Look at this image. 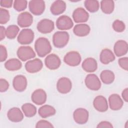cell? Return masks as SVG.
Here are the masks:
<instances>
[{"mask_svg": "<svg viewBox=\"0 0 128 128\" xmlns=\"http://www.w3.org/2000/svg\"><path fill=\"white\" fill-rule=\"evenodd\" d=\"M36 52L40 57H44L51 52L52 48L48 38L44 37L38 38L34 44Z\"/></svg>", "mask_w": 128, "mask_h": 128, "instance_id": "6da1fadb", "label": "cell"}, {"mask_svg": "<svg viewBox=\"0 0 128 128\" xmlns=\"http://www.w3.org/2000/svg\"><path fill=\"white\" fill-rule=\"evenodd\" d=\"M34 39V32L30 28L22 29L18 34L17 40L21 44H31Z\"/></svg>", "mask_w": 128, "mask_h": 128, "instance_id": "3957f363", "label": "cell"}, {"mask_svg": "<svg viewBox=\"0 0 128 128\" xmlns=\"http://www.w3.org/2000/svg\"><path fill=\"white\" fill-rule=\"evenodd\" d=\"M56 88L60 93L62 94L68 93L72 88V82L68 78L62 77L58 80L56 84Z\"/></svg>", "mask_w": 128, "mask_h": 128, "instance_id": "9c48e42d", "label": "cell"}, {"mask_svg": "<svg viewBox=\"0 0 128 128\" xmlns=\"http://www.w3.org/2000/svg\"><path fill=\"white\" fill-rule=\"evenodd\" d=\"M37 30L42 34H48L52 32L54 28L53 21L44 18L40 20L37 24Z\"/></svg>", "mask_w": 128, "mask_h": 128, "instance_id": "30bf717a", "label": "cell"}, {"mask_svg": "<svg viewBox=\"0 0 128 128\" xmlns=\"http://www.w3.org/2000/svg\"><path fill=\"white\" fill-rule=\"evenodd\" d=\"M93 105L95 109L100 112H105L108 110V101L102 96H96L94 100Z\"/></svg>", "mask_w": 128, "mask_h": 128, "instance_id": "ac0fdd59", "label": "cell"}, {"mask_svg": "<svg viewBox=\"0 0 128 128\" xmlns=\"http://www.w3.org/2000/svg\"><path fill=\"white\" fill-rule=\"evenodd\" d=\"M28 2L26 0H16L14 1V8L18 12L24 10L27 7Z\"/></svg>", "mask_w": 128, "mask_h": 128, "instance_id": "d6a6232c", "label": "cell"}, {"mask_svg": "<svg viewBox=\"0 0 128 128\" xmlns=\"http://www.w3.org/2000/svg\"><path fill=\"white\" fill-rule=\"evenodd\" d=\"M0 62H2L6 60L8 57L7 50L6 47L4 46H2V44L0 46Z\"/></svg>", "mask_w": 128, "mask_h": 128, "instance_id": "f35d334b", "label": "cell"}, {"mask_svg": "<svg viewBox=\"0 0 128 128\" xmlns=\"http://www.w3.org/2000/svg\"><path fill=\"white\" fill-rule=\"evenodd\" d=\"M6 36V29L4 27L1 26H0V40H2Z\"/></svg>", "mask_w": 128, "mask_h": 128, "instance_id": "b9f144b4", "label": "cell"}, {"mask_svg": "<svg viewBox=\"0 0 128 128\" xmlns=\"http://www.w3.org/2000/svg\"><path fill=\"white\" fill-rule=\"evenodd\" d=\"M44 64L46 68L51 70L58 69L60 66L61 60L58 56L54 54H52L46 58Z\"/></svg>", "mask_w": 128, "mask_h": 128, "instance_id": "8fae6325", "label": "cell"}, {"mask_svg": "<svg viewBox=\"0 0 128 128\" xmlns=\"http://www.w3.org/2000/svg\"><path fill=\"white\" fill-rule=\"evenodd\" d=\"M115 60V56L112 51L108 48H104L100 52V62L107 64L113 62Z\"/></svg>", "mask_w": 128, "mask_h": 128, "instance_id": "d4e9b609", "label": "cell"}, {"mask_svg": "<svg viewBox=\"0 0 128 128\" xmlns=\"http://www.w3.org/2000/svg\"><path fill=\"white\" fill-rule=\"evenodd\" d=\"M84 4L86 9L90 12H96L100 8L99 2L96 0H86Z\"/></svg>", "mask_w": 128, "mask_h": 128, "instance_id": "4dcf8cb0", "label": "cell"}, {"mask_svg": "<svg viewBox=\"0 0 128 128\" xmlns=\"http://www.w3.org/2000/svg\"><path fill=\"white\" fill-rule=\"evenodd\" d=\"M128 50V43L124 40H118L114 44V50L116 56L120 57L125 55Z\"/></svg>", "mask_w": 128, "mask_h": 128, "instance_id": "ffe728a7", "label": "cell"}, {"mask_svg": "<svg viewBox=\"0 0 128 128\" xmlns=\"http://www.w3.org/2000/svg\"><path fill=\"white\" fill-rule=\"evenodd\" d=\"M26 78L23 75H17L13 80L12 85L14 89L18 92L24 91L27 86Z\"/></svg>", "mask_w": 128, "mask_h": 128, "instance_id": "5bb4252c", "label": "cell"}, {"mask_svg": "<svg viewBox=\"0 0 128 128\" xmlns=\"http://www.w3.org/2000/svg\"><path fill=\"white\" fill-rule=\"evenodd\" d=\"M88 112L84 108H78L74 111L73 114V118L74 122L80 124H83L86 123L88 121Z\"/></svg>", "mask_w": 128, "mask_h": 128, "instance_id": "ba28073f", "label": "cell"}, {"mask_svg": "<svg viewBox=\"0 0 128 128\" xmlns=\"http://www.w3.org/2000/svg\"><path fill=\"white\" fill-rule=\"evenodd\" d=\"M36 128H54L52 124L46 120H40L37 122L36 125Z\"/></svg>", "mask_w": 128, "mask_h": 128, "instance_id": "d590c367", "label": "cell"}, {"mask_svg": "<svg viewBox=\"0 0 128 128\" xmlns=\"http://www.w3.org/2000/svg\"><path fill=\"white\" fill-rule=\"evenodd\" d=\"M12 0H0V5L1 6L6 8H10L12 5Z\"/></svg>", "mask_w": 128, "mask_h": 128, "instance_id": "ab89813d", "label": "cell"}, {"mask_svg": "<svg viewBox=\"0 0 128 128\" xmlns=\"http://www.w3.org/2000/svg\"><path fill=\"white\" fill-rule=\"evenodd\" d=\"M38 112L42 118H46L55 114L56 110L52 106L45 104L38 109Z\"/></svg>", "mask_w": 128, "mask_h": 128, "instance_id": "484cf974", "label": "cell"}, {"mask_svg": "<svg viewBox=\"0 0 128 128\" xmlns=\"http://www.w3.org/2000/svg\"><path fill=\"white\" fill-rule=\"evenodd\" d=\"M109 106L111 110H118L123 106L124 102L120 96L116 94H111L108 98Z\"/></svg>", "mask_w": 128, "mask_h": 128, "instance_id": "d6986e66", "label": "cell"}, {"mask_svg": "<svg viewBox=\"0 0 128 128\" xmlns=\"http://www.w3.org/2000/svg\"><path fill=\"white\" fill-rule=\"evenodd\" d=\"M86 86L92 90H98L101 87V82L98 76L94 74H88L84 80Z\"/></svg>", "mask_w": 128, "mask_h": 128, "instance_id": "8992f818", "label": "cell"}, {"mask_svg": "<svg viewBox=\"0 0 128 128\" xmlns=\"http://www.w3.org/2000/svg\"><path fill=\"white\" fill-rule=\"evenodd\" d=\"M114 3L112 0H102L100 2V8L102 12L106 14L112 13L114 10Z\"/></svg>", "mask_w": 128, "mask_h": 128, "instance_id": "f1b7e54d", "label": "cell"}, {"mask_svg": "<svg viewBox=\"0 0 128 128\" xmlns=\"http://www.w3.org/2000/svg\"><path fill=\"white\" fill-rule=\"evenodd\" d=\"M46 94L42 89H37L32 94L31 99L32 102L37 105H42L46 100Z\"/></svg>", "mask_w": 128, "mask_h": 128, "instance_id": "e0dca14e", "label": "cell"}, {"mask_svg": "<svg viewBox=\"0 0 128 128\" xmlns=\"http://www.w3.org/2000/svg\"><path fill=\"white\" fill-rule=\"evenodd\" d=\"M30 12L36 16L42 14L45 10V2L42 0H32L28 2Z\"/></svg>", "mask_w": 128, "mask_h": 128, "instance_id": "52a82bcc", "label": "cell"}, {"mask_svg": "<svg viewBox=\"0 0 128 128\" xmlns=\"http://www.w3.org/2000/svg\"><path fill=\"white\" fill-rule=\"evenodd\" d=\"M22 110L24 116L28 118L34 116L36 113V108L30 103L24 104L22 106Z\"/></svg>", "mask_w": 128, "mask_h": 128, "instance_id": "f546056e", "label": "cell"}, {"mask_svg": "<svg viewBox=\"0 0 128 128\" xmlns=\"http://www.w3.org/2000/svg\"><path fill=\"white\" fill-rule=\"evenodd\" d=\"M113 29L118 32H122L126 28V26L124 23L119 20H115L112 24Z\"/></svg>", "mask_w": 128, "mask_h": 128, "instance_id": "e575fe53", "label": "cell"}, {"mask_svg": "<svg viewBox=\"0 0 128 128\" xmlns=\"http://www.w3.org/2000/svg\"><path fill=\"white\" fill-rule=\"evenodd\" d=\"M74 26L72 18L65 15H62L58 18L56 21V28L60 30H70Z\"/></svg>", "mask_w": 128, "mask_h": 128, "instance_id": "7c38bea8", "label": "cell"}, {"mask_svg": "<svg viewBox=\"0 0 128 128\" xmlns=\"http://www.w3.org/2000/svg\"><path fill=\"white\" fill-rule=\"evenodd\" d=\"M72 18L76 23L85 22L88 21L89 18V14L82 8H76L72 13Z\"/></svg>", "mask_w": 128, "mask_h": 128, "instance_id": "2e32d148", "label": "cell"}, {"mask_svg": "<svg viewBox=\"0 0 128 128\" xmlns=\"http://www.w3.org/2000/svg\"><path fill=\"white\" fill-rule=\"evenodd\" d=\"M17 56L20 60L25 62L35 57L36 54L33 49L29 46H21L17 50Z\"/></svg>", "mask_w": 128, "mask_h": 128, "instance_id": "277c9868", "label": "cell"}, {"mask_svg": "<svg viewBox=\"0 0 128 128\" xmlns=\"http://www.w3.org/2000/svg\"><path fill=\"white\" fill-rule=\"evenodd\" d=\"M22 66V64L21 62L16 58L9 59L4 64L5 68L10 71L18 70L20 69Z\"/></svg>", "mask_w": 128, "mask_h": 128, "instance_id": "4316f807", "label": "cell"}, {"mask_svg": "<svg viewBox=\"0 0 128 128\" xmlns=\"http://www.w3.org/2000/svg\"><path fill=\"white\" fill-rule=\"evenodd\" d=\"M80 54L76 51L68 52L64 58V62L68 65L76 66L79 65L81 62Z\"/></svg>", "mask_w": 128, "mask_h": 128, "instance_id": "5b68a950", "label": "cell"}, {"mask_svg": "<svg viewBox=\"0 0 128 128\" xmlns=\"http://www.w3.org/2000/svg\"><path fill=\"white\" fill-rule=\"evenodd\" d=\"M100 78L103 83L106 84H109L113 82L115 78V76L112 71L106 70L101 72Z\"/></svg>", "mask_w": 128, "mask_h": 128, "instance_id": "83f0119b", "label": "cell"}, {"mask_svg": "<svg viewBox=\"0 0 128 128\" xmlns=\"http://www.w3.org/2000/svg\"><path fill=\"white\" fill-rule=\"evenodd\" d=\"M98 128H112L113 126L112 124L107 121H102L100 122L96 126Z\"/></svg>", "mask_w": 128, "mask_h": 128, "instance_id": "60d3db41", "label": "cell"}, {"mask_svg": "<svg viewBox=\"0 0 128 128\" xmlns=\"http://www.w3.org/2000/svg\"><path fill=\"white\" fill-rule=\"evenodd\" d=\"M66 9V2L61 0L54 1L51 5L50 10L54 15H59L63 13Z\"/></svg>", "mask_w": 128, "mask_h": 128, "instance_id": "603a6c76", "label": "cell"}, {"mask_svg": "<svg viewBox=\"0 0 128 128\" xmlns=\"http://www.w3.org/2000/svg\"><path fill=\"white\" fill-rule=\"evenodd\" d=\"M9 88V83L8 82L4 79H0V92H6Z\"/></svg>", "mask_w": 128, "mask_h": 128, "instance_id": "74e56055", "label": "cell"}, {"mask_svg": "<svg viewBox=\"0 0 128 128\" xmlns=\"http://www.w3.org/2000/svg\"><path fill=\"white\" fill-rule=\"evenodd\" d=\"M69 34L65 31H58L55 32L52 36V42L54 46L57 48H62L68 43Z\"/></svg>", "mask_w": 128, "mask_h": 128, "instance_id": "7a4b0ae2", "label": "cell"}, {"mask_svg": "<svg viewBox=\"0 0 128 128\" xmlns=\"http://www.w3.org/2000/svg\"><path fill=\"white\" fill-rule=\"evenodd\" d=\"M90 26L86 24H76L73 29L74 34L80 37L86 36L90 32Z\"/></svg>", "mask_w": 128, "mask_h": 128, "instance_id": "cb8c5ba5", "label": "cell"}, {"mask_svg": "<svg viewBox=\"0 0 128 128\" xmlns=\"http://www.w3.org/2000/svg\"><path fill=\"white\" fill-rule=\"evenodd\" d=\"M8 119L12 122H20L24 118V114L20 110L16 107L12 108L8 110L7 112Z\"/></svg>", "mask_w": 128, "mask_h": 128, "instance_id": "44dd1931", "label": "cell"}, {"mask_svg": "<svg viewBox=\"0 0 128 128\" xmlns=\"http://www.w3.org/2000/svg\"><path fill=\"white\" fill-rule=\"evenodd\" d=\"M43 66L42 61L36 58L32 60H28L25 64V68L29 73H36L40 71Z\"/></svg>", "mask_w": 128, "mask_h": 128, "instance_id": "4fadbf2b", "label": "cell"}, {"mask_svg": "<svg viewBox=\"0 0 128 128\" xmlns=\"http://www.w3.org/2000/svg\"><path fill=\"white\" fill-rule=\"evenodd\" d=\"M10 15L9 12L3 8H0V24H4L7 23L10 20Z\"/></svg>", "mask_w": 128, "mask_h": 128, "instance_id": "836d02e7", "label": "cell"}, {"mask_svg": "<svg viewBox=\"0 0 128 128\" xmlns=\"http://www.w3.org/2000/svg\"><path fill=\"white\" fill-rule=\"evenodd\" d=\"M82 66L85 72H95L97 69V62L92 58H88L83 61Z\"/></svg>", "mask_w": 128, "mask_h": 128, "instance_id": "7402d4cb", "label": "cell"}, {"mask_svg": "<svg viewBox=\"0 0 128 128\" xmlns=\"http://www.w3.org/2000/svg\"><path fill=\"white\" fill-rule=\"evenodd\" d=\"M122 97L126 102H128V88H126L122 92Z\"/></svg>", "mask_w": 128, "mask_h": 128, "instance_id": "7bdbcfd3", "label": "cell"}, {"mask_svg": "<svg viewBox=\"0 0 128 128\" xmlns=\"http://www.w3.org/2000/svg\"><path fill=\"white\" fill-rule=\"evenodd\" d=\"M118 63L122 69L128 70V57H123L118 59Z\"/></svg>", "mask_w": 128, "mask_h": 128, "instance_id": "8d00e7d4", "label": "cell"}, {"mask_svg": "<svg viewBox=\"0 0 128 128\" xmlns=\"http://www.w3.org/2000/svg\"><path fill=\"white\" fill-rule=\"evenodd\" d=\"M20 30L19 28L16 25H10L6 29V36L9 39L14 38Z\"/></svg>", "mask_w": 128, "mask_h": 128, "instance_id": "1f68e13d", "label": "cell"}, {"mask_svg": "<svg viewBox=\"0 0 128 128\" xmlns=\"http://www.w3.org/2000/svg\"><path fill=\"white\" fill-rule=\"evenodd\" d=\"M33 22V16L28 12L20 13L18 17V24L21 28H28Z\"/></svg>", "mask_w": 128, "mask_h": 128, "instance_id": "9a60e30c", "label": "cell"}]
</instances>
